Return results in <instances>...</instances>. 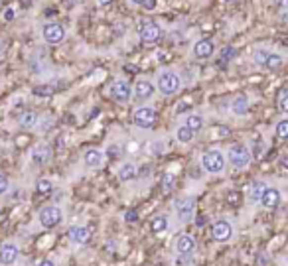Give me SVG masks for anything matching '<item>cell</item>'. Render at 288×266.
Returning <instances> with one entry per match:
<instances>
[{"instance_id": "4fadbf2b", "label": "cell", "mask_w": 288, "mask_h": 266, "mask_svg": "<svg viewBox=\"0 0 288 266\" xmlns=\"http://www.w3.org/2000/svg\"><path fill=\"white\" fill-rule=\"evenodd\" d=\"M154 91H156V87H154V83L152 81H148V79H139L137 83H135V87H133V97L137 99V101H150L152 97H154Z\"/></svg>"}, {"instance_id": "9a60e30c", "label": "cell", "mask_w": 288, "mask_h": 266, "mask_svg": "<svg viewBox=\"0 0 288 266\" xmlns=\"http://www.w3.org/2000/svg\"><path fill=\"white\" fill-rule=\"evenodd\" d=\"M83 164H85L87 168H91V170L101 168V166L105 164V152L99 150V148H87V150L83 152Z\"/></svg>"}, {"instance_id": "603a6c76", "label": "cell", "mask_w": 288, "mask_h": 266, "mask_svg": "<svg viewBox=\"0 0 288 266\" xmlns=\"http://www.w3.org/2000/svg\"><path fill=\"white\" fill-rule=\"evenodd\" d=\"M184 127H186V129H190L193 134H197V133H201V131H203L205 121H203V117H201V115H197V113H190V115L184 119Z\"/></svg>"}, {"instance_id": "ffe728a7", "label": "cell", "mask_w": 288, "mask_h": 266, "mask_svg": "<svg viewBox=\"0 0 288 266\" xmlns=\"http://www.w3.org/2000/svg\"><path fill=\"white\" fill-rule=\"evenodd\" d=\"M18 125H20L22 131H32V129H36L40 125V117L34 111H24L18 117Z\"/></svg>"}, {"instance_id": "8992f818", "label": "cell", "mask_w": 288, "mask_h": 266, "mask_svg": "<svg viewBox=\"0 0 288 266\" xmlns=\"http://www.w3.org/2000/svg\"><path fill=\"white\" fill-rule=\"evenodd\" d=\"M65 215L59 205H46L38 211V223L42 229H55L63 223Z\"/></svg>"}, {"instance_id": "83f0119b", "label": "cell", "mask_w": 288, "mask_h": 266, "mask_svg": "<svg viewBox=\"0 0 288 266\" xmlns=\"http://www.w3.org/2000/svg\"><path fill=\"white\" fill-rule=\"evenodd\" d=\"M36 191H38L40 195H49V193L53 191V183H51V179H46V177L38 179V181H36Z\"/></svg>"}, {"instance_id": "5bb4252c", "label": "cell", "mask_w": 288, "mask_h": 266, "mask_svg": "<svg viewBox=\"0 0 288 266\" xmlns=\"http://www.w3.org/2000/svg\"><path fill=\"white\" fill-rule=\"evenodd\" d=\"M281 201H283V193H281V189H279V187H271V185H267L265 191H263V195H261V201H259V203H261L265 209H275V207L281 205Z\"/></svg>"}, {"instance_id": "4dcf8cb0", "label": "cell", "mask_w": 288, "mask_h": 266, "mask_svg": "<svg viewBox=\"0 0 288 266\" xmlns=\"http://www.w3.org/2000/svg\"><path fill=\"white\" fill-rule=\"evenodd\" d=\"M193 257H184V255H176L172 259V266H192Z\"/></svg>"}, {"instance_id": "f6af8a7d", "label": "cell", "mask_w": 288, "mask_h": 266, "mask_svg": "<svg viewBox=\"0 0 288 266\" xmlns=\"http://www.w3.org/2000/svg\"><path fill=\"white\" fill-rule=\"evenodd\" d=\"M0 215H2V209H0Z\"/></svg>"}, {"instance_id": "f35d334b", "label": "cell", "mask_w": 288, "mask_h": 266, "mask_svg": "<svg viewBox=\"0 0 288 266\" xmlns=\"http://www.w3.org/2000/svg\"><path fill=\"white\" fill-rule=\"evenodd\" d=\"M38 266H57V263H55L53 259H42V261L38 263Z\"/></svg>"}, {"instance_id": "ab89813d", "label": "cell", "mask_w": 288, "mask_h": 266, "mask_svg": "<svg viewBox=\"0 0 288 266\" xmlns=\"http://www.w3.org/2000/svg\"><path fill=\"white\" fill-rule=\"evenodd\" d=\"M279 6H281V10H283V14L287 12V0H279Z\"/></svg>"}, {"instance_id": "d4e9b609", "label": "cell", "mask_w": 288, "mask_h": 266, "mask_svg": "<svg viewBox=\"0 0 288 266\" xmlns=\"http://www.w3.org/2000/svg\"><path fill=\"white\" fill-rule=\"evenodd\" d=\"M285 65V57L281 55V53H271L269 51V55H267V59H265V69H269V71H277V69H281Z\"/></svg>"}, {"instance_id": "4316f807", "label": "cell", "mask_w": 288, "mask_h": 266, "mask_svg": "<svg viewBox=\"0 0 288 266\" xmlns=\"http://www.w3.org/2000/svg\"><path fill=\"white\" fill-rule=\"evenodd\" d=\"M160 185H162V189H164L166 193H170V191L176 187V176H174L172 172H166V174L162 176V179H160Z\"/></svg>"}, {"instance_id": "5b68a950", "label": "cell", "mask_w": 288, "mask_h": 266, "mask_svg": "<svg viewBox=\"0 0 288 266\" xmlns=\"http://www.w3.org/2000/svg\"><path fill=\"white\" fill-rule=\"evenodd\" d=\"M195 209H197V201L190 195H184V197H178L174 201V213H176V219L182 223V225H188L193 221L195 217Z\"/></svg>"}, {"instance_id": "836d02e7", "label": "cell", "mask_w": 288, "mask_h": 266, "mask_svg": "<svg viewBox=\"0 0 288 266\" xmlns=\"http://www.w3.org/2000/svg\"><path fill=\"white\" fill-rule=\"evenodd\" d=\"M8 189H10V179H8L4 174H0V197H2V195H6V193H8Z\"/></svg>"}, {"instance_id": "74e56055", "label": "cell", "mask_w": 288, "mask_h": 266, "mask_svg": "<svg viewBox=\"0 0 288 266\" xmlns=\"http://www.w3.org/2000/svg\"><path fill=\"white\" fill-rule=\"evenodd\" d=\"M152 150H154V154H160V152H164V142H160V140H154V144H152Z\"/></svg>"}, {"instance_id": "8fae6325", "label": "cell", "mask_w": 288, "mask_h": 266, "mask_svg": "<svg viewBox=\"0 0 288 266\" xmlns=\"http://www.w3.org/2000/svg\"><path fill=\"white\" fill-rule=\"evenodd\" d=\"M20 257V247L14 241H6L0 245V266H12Z\"/></svg>"}, {"instance_id": "6da1fadb", "label": "cell", "mask_w": 288, "mask_h": 266, "mask_svg": "<svg viewBox=\"0 0 288 266\" xmlns=\"http://www.w3.org/2000/svg\"><path fill=\"white\" fill-rule=\"evenodd\" d=\"M156 87L164 97H172L178 95L182 89V77L178 71L174 69H162L156 75Z\"/></svg>"}, {"instance_id": "60d3db41", "label": "cell", "mask_w": 288, "mask_h": 266, "mask_svg": "<svg viewBox=\"0 0 288 266\" xmlns=\"http://www.w3.org/2000/svg\"><path fill=\"white\" fill-rule=\"evenodd\" d=\"M127 221H137V213H127Z\"/></svg>"}, {"instance_id": "484cf974", "label": "cell", "mask_w": 288, "mask_h": 266, "mask_svg": "<svg viewBox=\"0 0 288 266\" xmlns=\"http://www.w3.org/2000/svg\"><path fill=\"white\" fill-rule=\"evenodd\" d=\"M193 136H195V134L192 133L190 129H186L184 125L176 129V140H178V142H182V144H190V142L193 140Z\"/></svg>"}, {"instance_id": "ac0fdd59", "label": "cell", "mask_w": 288, "mask_h": 266, "mask_svg": "<svg viewBox=\"0 0 288 266\" xmlns=\"http://www.w3.org/2000/svg\"><path fill=\"white\" fill-rule=\"evenodd\" d=\"M213 51H215V44L209 38H203V40L195 42V45H193V55L197 59H205V57L213 55Z\"/></svg>"}, {"instance_id": "e0dca14e", "label": "cell", "mask_w": 288, "mask_h": 266, "mask_svg": "<svg viewBox=\"0 0 288 266\" xmlns=\"http://www.w3.org/2000/svg\"><path fill=\"white\" fill-rule=\"evenodd\" d=\"M30 156H32V162L36 166H44V164H48L51 160V148L48 144H38V146L32 148Z\"/></svg>"}, {"instance_id": "f546056e", "label": "cell", "mask_w": 288, "mask_h": 266, "mask_svg": "<svg viewBox=\"0 0 288 266\" xmlns=\"http://www.w3.org/2000/svg\"><path fill=\"white\" fill-rule=\"evenodd\" d=\"M275 133L279 138H287L288 136V119H281L279 123H277V127H275Z\"/></svg>"}, {"instance_id": "f1b7e54d", "label": "cell", "mask_w": 288, "mask_h": 266, "mask_svg": "<svg viewBox=\"0 0 288 266\" xmlns=\"http://www.w3.org/2000/svg\"><path fill=\"white\" fill-rule=\"evenodd\" d=\"M277 107L281 113H287L288 111V91L287 89H281L279 91V97H277Z\"/></svg>"}, {"instance_id": "d590c367", "label": "cell", "mask_w": 288, "mask_h": 266, "mask_svg": "<svg viewBox=\"0 0 288 266\" xmlns=\"http://www.w3.org/2000/svg\"><path fill=\"white\" fill-rule=\"evenodd\" d=\"M14 16H16L14 8H6V10H4V14H2V18H4L6 22H12V20H14Z\"/></svg>"}, {"instance_id": "e575fe53", "label": "cell", "mask_w": 288, "mask_h": 266, "mask_svg": "<svg viewBox=\"0 0 288 266\" xmlns=\"http://www.w3.org/2000/svg\"><path fill=\"white\" fill-rule=\"evenodd\" d=\"M233 53H235V49H233V47H223V49H221V59H225V61H227V59H231V57H233Z\"/></svg>"}, {"instance_id": "7402d4cb", "label": "cell", "mask_w": 288, "mask_h": 266, "mask_svg": "<svg viewBox=\"0 0 288 266\" xmlns=\"http://www.w3.org/2000/svg\"><path fill=\"white\" fill-rule=\"evenodd\" d=\"M231 113L235 117H247L249 115V99H247V95H237L231 101Z\"/></svg>"}, {"instance_id": "d6a6232c", "label": "cell", "mask_w": 288, "mask_h": 266, "mask_svg": "<svg viewBox=\"0 0 288 266\" xmlns=\"http://www.w3.org/2000/svg\"><path fill=\"white\" fill-rule=\"evenodd\" d=\"M267 55H269V51L267 49H257L255 51V55H253V61L257 63V65H265V59H267Z\"/></svg>"}, {"instance_id": "2e32d148", "label": "cell", "mask_w": 288, "mask_h": 266, "mask_svg": "<svg viewBox=\"0 0 288 266\" xmlns=\"http://www.w3.org/2000/svg\"><path fill=\"white\" fill-rule=\"evenodd\" d=\"M160 36H162V30L156 22H144L141 26V40L144 44H154L160 40Z\"/></svg>"}, {"instance_id": "cb8c5ba5", "label": "cell", "mask_w": 288, "mask_h": 266, "mask_svg": "<svg viewBox=\"0 0 288 266\" xmlns=\"http://www.w3.org/2000/svg\"><path fill=\"white\" fill-rule=\"evenodd\" d=\"M170 229V219H168V215H156L152 221H150V231L154 233V235H162V233H166Z\"/></svg>"}, {"instance_id": "7a4b0ae2", "label": "cell", "mask_w": 288, "mask_h": 266, "mask_svg": "<svg viewBox=\"0 0 288 266\" xmlns=\"http://www.w3.org/2000/svg\"><path fill=\"white\" fill-rule=\"evenodd\" d=\"M199 164H201V170L205 174H211V176H219L227 168L225 154L221 150H217V148H211V150L203 152L201 158H199Z\"/></svg>"}, {"instance_id": "d6986e66", "label": "cell", "mask_w": 288, "mask_h": 266, "mask_svg": "<svg viewBox=\"0 0 288 266\" xmlns=\"http://www.w3.org/2000/svg\"><path fill=\"white\" fill-rule=\"evenodd\" d=\"M265 187H267V183L263 179H255L249 185V189H247V201H249V205H257L261 201V195H263Z\"/></svg>"}, {"instance_id": "3957f363", "label": "cell", "mask_w": 288, "mask_h": 266, "mask_svg": "<svg viewBox=\"0 0 288 266\" xmlns=\"http://www.w3.org/2000/svg\"><path fill=\"white\" fill-rule=\"evenodd\" d=\"M211 239L219 245H227L235 239V225L229 217H219L211 225Z\"/></svg>"}, {"instance_id": "44dd1931", "label": "cell", "mask_w": 288, "mask_h": 266, "mask_svg": "<svg viewBox=\"0 0 288 266\" xmlns=\"http://www.w3.org/2000/svg\"><path fill=\"white\" fill-rule=\"evenodd\" d=\"M117 176H119V179L121 181H133L137 176H139V166L135 164V162H125L119 170H117Z\"/></svg>"}, {"instance_id": "9c48e42d", "label": "cell", "mask_w": 288, "mask_h": 266, "mask_svg": "<svg viewBox=\"0 0 288 266\" xmlns=\"http://www.w3.org/2000/svg\"><path fill=\"white\" fill-rule=\"evenodd\" d=\"M42 36H44V40H46L48 44L55 45V44H61V42H63L65 30H63V26L57 24V22H48V24H44V28H42Z\"/></svg>"}, {"instance_id": "ee69618b", "label": "cell", "mask_w": 288, "mask_h": 266, "mask_svg": "<svg viewBox=\"0 0 288 266\" xmlns=\"http://www.w3.org/2000/svg\"><path fill=\"white\" fill-rule=\"evenodd\" d=\"M223 2H231V0H223Z\"/></svg>"}, {"instance_id": "7c38bea8", "label": "cell", "mask_w": 288, "mask_h": 266, "mask_svg": "<svg viewBox=\"0 0 288 266\" xmlns=\"http://www.w3.org/2000/svg\"><path fill=\"white\" fill-rule=\"evenodd\" d=\"M67 239H69L71 245L83 247V245L89 243L91 231H89V227H83V225H71V227L67 229Z\"/></svg>"}, {"instance_id": "30bf717a", "label": "cell", "mask_w": 288, "mask_h": 266, "mask_svg": "<svg viewBox=\"0 0 288 266\" xmlns=\"http://www.w3.org/2000/svg\"><path fill=\"white\" fill-rule=\"evenodd\" d=\"M109 91H111V97H113L117 103H121V105L129 103L131 97H133V89H131V85H129L125 79H117V81L111 85Z\"/></svg>"}, {"instance_id": "7bdbcfd3", "label": "cell", "mask_w": 288, "mask_h": 266, "mask_svg": "<svg viewBox=\"0 0 288 266\" xmlns=\"http://www.w3.org/2000/svg\"><path fill=\"white\" fill-rule=\"evenodd\" d=\"M131 2H133V4H146L148 0H131Z\"/></svg>"}, {"instance_id": "ba28073f", "label": "cell", "mask_w": 288, "mask_h": 266, "mask_svg": "<svg viewBox=\"0 0 288 266\" xmlns=\"http://www.w3.org/2000/svg\"><path fill=\"white\" fill-rule=\"evenodd\" d=\"M197 251V241L195 237L188 235V233H182L176 241H174V253L176 255H184V257H193Z\"/></svg>"}, {"instance_id": "52a82bcc", "label": "cell", "mask_w": 288, "mask_h": 266, "mask_svg": "<svg viewBox=\"0 0 288 266\" xmlns=\"http://www.w3.org/2000/svg\"><path fill=\"white\" fill-rule=\"evenodd\" d=\"M133 121H135V125H137L139 129H143V131H150V129L156 125V111H154V107L144 105V107H141V109H137Z\"/></svg>"}, {"instance_id": "277c9868", "label": "cell", "mask_w": 288, "mask_h": 266, "mask_svg": "<svg viewBox=\"0 0 288 266\" xmlns=\"http://www.w3.org/2000/svg\"><path fill=\"white\" fill-rule=\"evenodd\" d=\"M251 158H253V154L245 144H231L227 150V156H225L227 164H231L235 170H247L251 164Z\"/></svg>"}, {"instance_id": "1f68e13d", "label": "cell", "mask_w": 288, "mask_h": 266, "mask_svg": "<svg viewBox=\"0 0 288 266\" xmlns=\"http://www.w3.org/2000/svg\"><path fill=\"white\" fill-rule=\"evenodd\" d=\"M34 93L40 95V97H49V95H53V87L51 85H38L34 89Z\"/></svg>"}, {"instance_id": "8d00e7d4", "label": "cell", "mask_w": 288, "mask_h": 266, "mask_svg": "<svg viewBox=\"0 0 288 266\" xmlns=\"http://www.w3.org/2000/svg\"><path fill=\"white\" fill-rule=\"evenodd\" d=\"M107 154H109L111 158H119V156H121V148H119V146H111L109 152H105V156H107Z\"/></svg>"}, {"instance_id": "b9f144b4", "label": "cell", "mask_w": 288, "mask_h": 266, "mask_svg": "<svg viewBox=\"0 0 288 266\" xmlns=\"http://www.w3.org/2000/svg\"><path fill=\"white\" fill-rule=\"evenodd\" d=\"M111 2H113V0H97V4H99V6H109Z\"/></svg>"}]
</instances>
